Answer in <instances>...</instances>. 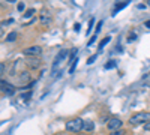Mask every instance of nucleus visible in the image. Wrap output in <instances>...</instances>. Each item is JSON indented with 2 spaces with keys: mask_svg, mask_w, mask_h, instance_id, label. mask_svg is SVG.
<instances>
[{
  "mask_svg": "<svg viewBox=\"0 0 150 135\" xmlns=\"http://www.w3.org/2000/svg\"><path fill=\"white\" fill-rule=\"evenodd\" d=\"M150 122V113L141 111V113H137L134 116L129 117V125L132 126H138V125H146Z\"/></svg>",
  "mask_w": 150,
  "mask_h": 135,
  "instance_id": "obj_1",
  "label": "nucleus"
},
{
  "mask_svg": "<svg viewBox=\"0 0 150 135\" xmlns=\"http://www.w3.org/2000/svg\"><path fill=\"white\" fill-rule=\"evenodd\" d=\"M83 122H84V120H81L80 117L71 119V120L66 122L65 128H66V131H69V132H80V131L83 129Z\"/></svg>",
  "mask_w": 150,
  "mask_h": 135,
  "instance_id": "obj_2",
  "label": "nucleus"
},
{
  "mask_svg": "<svg viewBox=\"0 0 150 135\" xmlns=\"http://www.w3.org/2000/svg\"><path fill=\"white\" fill-rule=\"evenodd\" d=\"M23 53L26 54V56H29V57H38V56L42 54V47H39V45H32V47L26 48Z\"/></svg>",
  "mask_w": 150,
  "mask_h": 135,
  "instance_id": "obj_3",
  "label": "nucleus"
},
{
  "mask_svg": "<svg viewBox=\"0 0 150 135\" xmlns=\"http://www.w3.org/2000/svg\"><path fill=\"white\" fill-rule=\"evenodd\" d=\"M122 125H123V122H122L120 119H117V117H111V119L108 120V123H107V128H108L111 132H114V131L122 129Z\"/></svg>",
  "mask_w": 150,
  "mask_h": 135,
  "instance_id": "obj_4",
  "label": "nucleus"
},
{
  "mask_svg": "<svg viewBox=\"0 0 150 135\" xmlns=\"http://www.w3.org/2000/svg\"><path fill=\"white\" fill-rule=\"evenodd\" d=\"M0 92H3L5 95L11 96V95H14L15 87H14V86H12L11 83H8V81H2V80H0Z\"/></svg>",
  "mask_w": 150,
  "mask_h": 135,
  "instance_id": "obj_5",
  "label": "nucleus"
},
{
  "mask_svg": "<svg viewBox=\"0 0 150 135\" xmlns=\"http://www.w3.org/2000/svg\"><path fill=\"white\" fill-rule=\"evenodd\" d=\"M39 20H41L42 24H45V26H50V24H51V21H53V17H51V14H50V11L44 9V11H41Z\"/></svg>",
  "mask_w": 150,
  "mask_h": 135,
  "instance_id": "obj_6",
  "label": "nucleus"
},
{
  "mask_svg": "<svg viewBox=\"0 0 150 135\" xmlns=\"http://www.w3.org/2000/svg\"><path fill=\"white\" fill-rule=\"evenodd\" d=\"M68 54H69V53H68V50H62V51L57 54V57H56V62H54V65H53V69H54V68H57V66L62 63V60H65V59L68 57Z\"/></svg>",
  "mask_w": 150,
  "mask_h": 135,
  "instance_id": "obj_7",
  "label": "nucleus"
},
{
  "mask_svg": "<svg viewBox=\"0 0 150 135\" xmlns=\"http://www.w3.org/2000/svg\"><path fill=\"white\" fill-rule=\"evenodd\" d=\"M30 80H32V75H30V72H27V71H23L20 74V77H18L20 83H30Z\"/></svg>",
  "mask_w": 150,
  "mask_h": 135,
  "instance_id": "obj_8",
  "label": "nucleus"
},
{
  "mask_svg": "<svg viewBox=\"0 0 150 135\" xmlns=\"http://www.w3.org/2000/svg\"><path fill=\"white\" fill-rule=\"evenodd\" d=\"M27 65L32 68V69H38L41 66V60L39 59H36V57H30L29 59V62H27Z\"/></svg>",
  "mask_w": 150,
  "mask_h": 135,
  "instance_id": "obj_9",
  "label": "nucleus"
},
{
  "mask_svg": "<svg viewBox=\"0 0 150 135\" xmlns=\"http://www.w3.org/2000/svg\"><path fill=\"white\" fill-rule=\"evenodd\" d=\"M83 129L86 131V132H92L93 129H95V123L92 120H84L83 122Z\"/></svg>",
  "mask_w": 150,
  "mask_h": 135,
  "instance_id": "obj_10",
  "label": "nucleus"
},
{
  "mask_svg": "<svg viewBox=\"0 0 150 135\" xmlns=\"http://www.w3.org/2000/svg\"><path fill=\"white\" fill-rule=\"evenodd\" d=\"M125 6H128V2H123V3H117V5L114 6V9H112V15H116L117 12H119L120 9H123Z\"/></svg>",
  "mask_w": 150,
  "mask_h": 135,
  "instance_id": "obj_11",
  "label": "nucleus"
},
{
  "mask_svg": "<svg viewBox=\"0 0 150 135\" xmlns=\"http://www.w3.org/2000/svg\"><path fill=\"white\" fill-rule=\"evenodd\" d=\"M17 36H18L17 32H11V33L6 36V41H8V42H14V41L17 39Z\"/></svg>",
  "mask_w": 150,
  "mask_h": 135,
  "instance_id": "obj_12",
  "label": "nucleus"
},
{
  "mask_svg": "<svg viewBox=\"0 0 150 135\" xmlns=\"http://www.w3.org/2000/svg\"><path fill=\"white\" fill-rule=\"evenodd\" d=\"M110 41H111V36H107V38H104V39H102L101 42H99V48H101V50H102V48H104V47H105V45H107V44H108Z\"/></svg>",
  "mask_w": 150,
  "mask_h": 135,
  "instance_id": "obj_13",
  "label": "nucleus"
},
{
  "mask_svg": "<svg viewBox=\"0 0 150 135\" xmlns=\"http://www.w3.org/2000/svg\"><path fill=\"white\" fill-rule=\"evenodd\" d=\"M116 68V60H108V63H105V69Z\"/></svg>",
  "mask_w": 150,
  "mask_h": 135,
  "instance_id": "obj_14",
  "label": "nucleus"
},
{
  "mask_svg": "<svg viewBox=\"0 0 150 135\" xmlns=\"http://www.w3.org/2000/svg\"><path fill=\"white\" fill-rule=\"evenodd\" d=\"M33 14H35V9H30V11H27L26 14H24V17H26V18H29V17H32Z\"/></svg>",
  "mask_w": 150,
  "mask_h": 135,
  "instance_id": "obj_15",
  "label": "nucleus"
},
{
  "mask_svg": "<svg viewBox=\"0 0 150 135\" xmlns=\"http://www.w3.org/2000/svg\"><path fill=\"white\" fill-rule=\"evenodd\" d=\"M110 135H125V131L119 129V131H114V132H111Z\"/></svg>",
  "mask_w": 150,
  "mask_h": 135,
  "instance_id": "obj_16",
  "label": "nucleus"
},
{
  "mask_svg": "<svg viewBox=\"0 0 150 135\" xmlns=\"http://www.w3.org/2000/svg\"><path fill=\"white\" fill-rule=\"evenodd\" d=\"M3 74H5V63L0 62V77H2Z\"/></svg>",
  "mask_w": 150,
  "mask_h": 135,
  "instance_id": "obj_17",
  "label": "nucleus"
},
{
  "mask_svg": "<svg viewBox=\"0 0 150 135\" xmlns=\"http://www.w3.org/2000/svg\"><path fill=\"white\" fill-rule=\"evenodd\" d=\"M93 23H95V20H93V18H90V21H89V30H87V33H90V30H92V26H93Z\"/></svg>",
  "mask_w": 150,
  "mask_h": 135,
  "instance_id": "obj_18",
  "label": "nucleus"
},
{
  "mask_svg": "<svg viewBox=\"0 0 150 135\" xmlns=\"http://www.w3.org/2000/svg\"><path fill=\"white\" fill-rule=\"evenodd\" d=\"M95 59H96V54H95V56H92L89 60H87V63H89V65H90V63H93V60H95Z\"/></svg>",
  "mask_w": 150,
  "mask_h": 135,
  "instance_id": "obj_19",
  "label": "nucleus"
},
{
  "mask_svg": "<svg viewBox=\"0 0 150 135\" xmlns=\"http://www.w3.org/2000/svg\"><path fill=\"white\" fill-rule=\"evenodd\" d=\"M135 38H137V36H135V33H131V36H129V39H128V41H129V42H132Z\"/></svg>",
  "mask_w": 150,
  "mask_h": 135,
  "instance_id": "obj_20",
  "label": "nucleus"
},
{
  "mask_svg": "<svg viewBox=\"0 0 150 135\" xmlns=\"http://www.w3.org/2000/svg\"><path fill=\"white\" fill-rule=\"evenodd\" d=\"M144 129H146V131H150V122H149V123H146V125H144Z\"/></svg>",
  "mask_w": 150,
  "mask_h": 135,
  "instance_id": "obj_21",
  "label": "nucleus"
},
{
  "mask_svg": "<svg viewBox=\"0 0 150 135\" xmlns=\"http://www.w3.org/2000/svg\"><path fill=\"white\" fill-rule=\"evenodd\" d=\"M144 26H146L147 29H150V20H147V21L144 23Z\"/></svg>",
  "mask_w": 150,
  "mask_h": 135,
  "instance_id": "obj_22",
  "label": "nucleus"
},
{
  "mask_svg": "<svg viewBox=\"0 0 150 135\" xmlns=\"http://www.w3.org/2000/svg\"><path fill=\"white\" fill-rule=\"evenodd\" d=\"M101 26H102V21H99V23H98V27H96V32H99V29H101Z\"/></svg>",
  "mask_w": 150,
  "mask_h": 135,
  "instance_id": "obj_23",
  "label": "nucleus"
},
{
  "mask_svg": "<svg viewBox=\"0 0 150 135\" xmlns=\"http://www.w3.org/2000/svg\"><path fill=\"white\" fill-rule=\"evenodd\" d=\"M2 36H3V26L0 24V38H2Z\"/></svg>",
  "mask_w": 150,
  "mask_h": 135,
  "instance_id": "obj_24",
  "label": "nucleus"
},
{
  "mask_svg": "<svg viewBox=\"0 0 150 135\" xmlns=\"http://www.w3.org/2000/svg\"><path fill=\"white\" fill-rule=\"evenodd\" d=\"M74 29H75V30H77V32H80V24L77 23V24H75V27H74Z\"/></svg>",
  "mask_w": 150,
  "mask_h": 135,
  "instance_id": "obj_25",
  "label": "nucleus"
},
{
  "mask_svg": "<svg viewBox=\"0 0 150 135\" xmlns=\"http://www.w3.org/2000/svg\"><path fill=\"white\" fill-rule=\"evenodd\" d=\"M23 9H24V5L20 3V5H18V11H23Z\"/></svg>",
  "mask_w": 150,
  "mask_h": 135,
  "instance_id": "obj_26",
  "label": "nucleus"
}]
</instances>
